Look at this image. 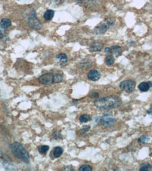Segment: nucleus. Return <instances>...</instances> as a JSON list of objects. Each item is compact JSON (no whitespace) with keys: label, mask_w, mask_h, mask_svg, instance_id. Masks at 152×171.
Here are the masks:
<instances>
[{"label":"nucleus","mask_w":152,"mask_h":171,"mask_svg":"<svg viewBox=\"0 0 152 171\" xmlns=\"http://www.w3.org/2000/svg\"><path fill=\"white\" fill-rule=\"evenodd\" d=\"M121 99L115 95L108 96L95 101V106L99 110H110L117 108L121 105Z\"/></svg>","instance_id":"obj_1"},{"label":"nucleus","mask_w":152,"mask_h":171,"mask_svg":"<svg viewBox=\"0 0 152 171\" xmlns=\"http://www.w3.org/2000/svg\"><path fill=\"white\" fill-rule=\"evenodd\" d=\"M23 18L27 24L30 28L35 29V30H40L42 28V25L39 20L37 19V13L32 7L29 6L24 11Z\"/></svg>","instance_id":"obj_2"},{"label":"nucleus","mask_w":152,"mask_h":171,"mask_svg":"<svg viewBox=\"0 0 152 171\" xmlns=\"http://www.w3.org/2000/svg\"><path fill=\"white\" fill-rule=\"evenodd\" d=\"M11 150L14 156L18 157L20 160L25 163L30 162V156L25 147L19 142H14L11 145Z\"/></svg>","instance_id":"obj_3"},{"label":"nucleus","mask_w":152,"mask_h":171,"mask_svg":"<svg viewBox=\"0 0 152 171\" xmlns=\"http://www.w3.org/2000/svg\"><path fill=\"white\" fill-rule=\"evenodd\" d=\"M114 25V21L112 19H106L103 23H101L94 30V32L96 34H103L110 28H112Z\"/></svg>","instance_id":"obj_4"},{"label":"nucleus","mask_w":152,"mask_h":171,"mask_svg":"<svg viewBox=\"0 0 152 171\" xmlns=\"http://www.w3.org/2000/svg\"><path fill=\"white\" fill-rule=\"evenodd\" d=\"M135 86H136V83L135 81L133 80H125L120 82L119 87L120 90L126 93H132L135 90Z\"/></svg>","instance_id":"obj_5"},{"label":"nucleus","mask_w":152,"mask_h":171,"mask_svg":"<svg viewBox=\"0 0 152 171\" xmlns=\"http://www.w3.org/2000/svg\"><path fill=\"white\" fill-rule=\"evenodd\" d=\"M99 122L104 127H111L115 124L116 120L111 115H105L101 118Z\"/></svg>","instance_id":"obj_6"},{"label":"nucleus","mask_w":152,"mask_h":171,"mask_svg":"<svg viewBox=\"0 0 152 171\" xmlns=\"http://www.w3.org/2000/svg\"><path fill=\"white\" fill-rule=\"evenodd\" d=\"M104 52L106 54L119 56L123 53V48L119 46H112L105 48Z\"/></svg>","instance_id":"obj_7"},{"label":"nucleus","mask_w":152,"mask_h":171,"mask_svg":"<svg viewBox=\"0 0 152 171\" xmlns=\"http://www.w3.org/2000/svg\"><path fill=\"white\" fill-rule=\"evenodd\" d=\"M53 76L52 73H46L42 74L39 77L38 81L41 84L43 85H49L53 83Z\"/></svg>","instance_id":"obj_8"},{"label":"nucleus","mask_w":152,"mask_h":171,"mask_svg":"<svg viewBox=\"0 0 152 171\" xmlns=\"http://www.w3.org/2000/svg\"><path fill=\"white\" fill-rule=\"evenodd\" d=\"M0 163L7 170H11L12 168V163L9 156L0 151Z\"/></svg>","instance_id":"obj_9"},{"label":"nucleus","mask_w":152,"mask_h":171,"mask_svg":"<svg viewBox=\"0 0 152 171\" xmlns=\"http://www.w3.org/2000/svg\"><path fill=\"white\" fill-rule=\"evenodd\" d=\"M101 74L99 71L97 70H92L88 72L87 78L90 80L93 81H97L100 79Z\"/></svg>","instance_id":"obj_10"},{"label":"nucleus","mask_w":152,"mask_h":171,"mask_svg":"<svg viewBox=\"0 0 152 171\" xmlns=\"http://www.w3.org/2000/svg\"><path fill=\"white\" fill-rule=\"evenodd\" d=\"M103 48V43L101 41H96L95 42H93L90 45V52H99L100 51L102 50Z\"/></svg>","instance_id":"obj_11"},{"label":"nucleus","mask_w":152,"mask_h":171,"mask_svg":"<svg viewBox=\"0 0 152 171\" xmlns=\"http://www.w3.org/2000/svg\"><path fill=\"white\" fill-rule=\"evenodd\" d=\"M152 86L151 81H147V82H142L138 86V88L140 91L146 92L149 90V88Z\"/></svg>","instance_id":"obj_12"},{"label":"nucleus","mask_w":152,"mask_h":171,"mask_svg":"<svg viewBox=\"0 0 152 171\" xmlns=\"http://www.w3.org/2000/svg\"><path fill=\"white\" fill-rule=\"evenodd\" d=\"M56 61L59 64L63 65L68 62V56L65 53H60L56 56Z\"/></svg>","instance_id":"obj_13"},{"label":"nucleus","mask_w":152,"mask_h":171,"mask_svg":"<svg viewBox=\"0 0 152 171\" xmlns=\"http://www.w3.org/2000/svg\"><path fill=\"white\" fill-rule=\"evenodd\" d=\"M0 25L4 29L9 28L11 26V21L9 19H3L0 22Z\"/></svg>","instance_id":"obj_14"},{"label":"nucleus","mask_w":152,"mask_h":171,"mask_svg":"<svg viewBox=\"0 0 152 171\" xmlns=\"http://www.w3.org/2000/svg\"><path fill=\"white\" fill-rule=\"evenodd\" d=\"M54 16V11L52 9H49L47 10L45 13L44 14V19L46 20V21H51Z\"/></svg>","instance_id":"obj_15"},{"label":"nucleus","mask_w":152,"mask_h":171,"mask_svg":"<svg viewBox=\"0 0 152 171\" xmlns=\"http://www.w3.org/2000/svg\"><path fill=\"white\" fill-rule=\"evenodd\" d=\"M63 149L61 147H57L54 149L53 150V154L54 158H59L63 154Z\"/></svg>","instance_id":"obj_16"},{"label":"nucleus","mask_w":152,"mask_h":171,"mask_svg":"<svg viewBox=\"0 0 152 171\" xmlns=\"http://www.w3.org/2000/svg\"><path fill=\"white\" fill-rule=\"evenodd\" d=\"M114 62H115V58L112 55H108L105 58V64L108 66H111L113 64Z\"/></svg>","instance_id":"obj_17"},{"label":"nucleus","mask_w":152,"mask_h":171,"mask_svg":"<svg viewBox=\"0 0 152 171\" xmlns=\"http://www.w3.org/2000/svg\"><path fill=\"white\" fill-rule=\"evenodd\" d=\"M150 141V138L148 135H142L137 140V142L139 145H144V144L149 142Z\"/></svg>","instance_id":"obj_18"},{"label":"nucleus","mask_w":152,"mask_h":171,"mask_svg":"<svg viewBox=\"0 0 152 171\" xmlns=\"http://www.w3.org/2000/svg\"><path fill=\"white\" fill-rule=\"evenodd\" d=\"M152 168L151 165L148 162H145V163H142L140 166V171H149L151 170Z\"/></svg>","instance_id":"obj_19"},{"label":"nucleus","mask_w":152,"mask_h":171,"mask_svg":"<svg viewBox=\"0 0 152 171\" xmlns=\"http://www.w3.org/2000/svg\"><path fill=\"white\" fill-rule=\"evenodd\" d=\"M49 150V147L47 146V145H41L38 147V150H39V152L42 155H44L47 153L48 150Z\"/></svg>","instance_id":"obj_20"},{"label":"nucleus","mask_w":152,"mask_h":171,"mask_svg":"<svg viewBox=\"0 0 152 171\" xmlns=\"http://www.w3.org/2000/svg\"><path fill=\"white\" fill-rule=\"evenodd\" d=\"M79 120L81 123H87L91 120V118L87 114H82V115L80 116Z\"/></svg>","instance_id":"obj_21"},{"label":"nucleus","mask_w":152,"mask_h":171,"mask_svg":"<svg viewBox=\"0 0 152 171\" xmlns=\"http://www.w3.org/2000/svg\"><path fill=\"white\" fill-rule=\"evenodd\" d=\"M63 81V76L61 74H54L53 83H60Z\"/></svg>","instance_id":"obj_22"},{"label":"nucleus","mask_w":152,"mask_h":171,"mask_svg":"<svg viewBox=\"0 0 152 171\" xmlns=\"http://www.w3.org/2000/svg\"><path fill=\"white\" fill-rule=\"evenodd\" d=\"M92 168L90 165H82V166L80 167L79 171H92Z\"/></svg>","instance_id":"obj_23"},{"label":"nucleus","mask_w":152,"mask_h":171,"mask_svg":"<svg viewBox=\"0 0 152 171\" xmlns=\"http://www.w3.org/2000/svg\"><path fill=\"white\" fill-rule=\"evenodd\" d=\"M53 138L55 140H60L61 139V134L60 133V132L59 131H56L53 133Z\"/></svg>","instance_id":"obj_24"},{"label":"nucleus","mask_w":152,"mask_h":171,"mask_svg":"<svg viewBox=\"0 0 152 171\" xmlns=\"http://www.w3.org/2000/svg\"><path fill=\"white\" fill-rule=\"evenodd\" d=\"M4 29L1 28V26L0 25V39H1L2 38L4 37V34H5V32H4Z\"/></svg>","instance_id":"obj_25"},{"label":"nucleus","mask_w":152,"mask_h":171,"mask_svg":"<svg viewBox=\"0 0 152 171\" xmlns=\"http://www.w3.org/2000/svg\"><path fill=\"white\" fill-rule=\"evenodd\" d=\"M90 126H89V125H85V126H84L82 129H81V131H82L83 133H87L89 130H90Z\"/></svg>","instance_id":"obj_26"},{"label":"nucleus","mask_w":152,"mask_h":171,"mask_svg":"<svg viewBox=\"0 0 152 171\" xmlns=\"http://www.w3.org/2000/svg\"><path fill=\"white\" fill-rule=\"evenodd\" d=\"M99 94L97 92L92 93L91 95H90V97H91L92 98H99Z\"/></svg>","instance_id":"obj_27"},{"label":"nucleus","mask_w":152,"mask_h":171,"mask_svg":"<svg viewBox=\"0 0 152 171\" xmlns=\"http://www.w3.org/2000/svg\"><path fill=\"white\" fill-rule=\"evenodd\" d=\"M63 170H73H73H75V169H74L71 165H68V166L64 167V168H63Z\"/></svg>","instance_id":"obj_28"},{"label":"nucleus","mask_w":152,"mask_h":171,"mask_svg":"<svg viewBox=\"0 0 152 171\" xmlns=\"http://www.w3.org/2000/svg\"><path fill=\"white\" fill-rule=\"evenodd\" d=\"M147 114H149V115H152V105L150 106L149 110L147 111Z\"/></svg>","instance_id":"obj_29"},{"label":"nucleus","mask_w":152,"mask_h":171,"mask_svg":"<svg viewBox=\"0 0 152 171\" xmlns=\"http://www.w3.org/2000/svg\"><path fill=\"white\" fill-rule=\"evenodd\" d=\"M18 1H21V0H18Z\"/></svg>","instance_id":"obj_30"}]
</instances>
